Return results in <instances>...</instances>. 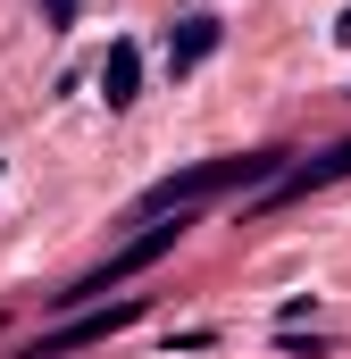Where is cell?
I'll use <instances>...</instances> for the list:
<instances>
[{"mask_svg": "<svg viewBox=\"0 0 351 359\" xmlns=\"http://www.w3.org/2000/svg\"><path fill=\"white\" fill-rule=\"evenodd\" d=\"M284 176V151H234V159H192L143 192V217H168V209H201L218 192H251V184H276Z\"/></svg>", "mask_w": 351, "mask_h": 359, "instance_id": "cell-1", "label": "cell"}, {"mask_svg": "<svg viewBox=\"0 0 351 359\" xmlns=\"http://www.w3.org/2000/svg\"><path fill=\"white\" fill-rule=\"evenodd\" d=\"M184 234H192V209H168V217H151V226H143L126 251H109V259H100L92 276H76L67 292H51V309H92V301H109L117 284H134L143 268H159L176 243H184Z\"/></svg>", "mask_w": 351, "mask_h": 359, "instance_id": "cell-2", "label": "cell"}, {"mask_svg": "<svg viewBox=\"0 0 351 359\" xmlns=\"http://www.w3.org/2000/svg\"><path fill=\"white\" fill-rule=\"evenodd\" d=\"M134 318H143V301H117V309H100V318H76V326H59V334L25 343L17 359H67V351H84V343H100V334H117V326H134Z\"/></svg>", "mask_w": 351, "mask_h": 359, "instance_id": "cell-3", "label": "cell"}, {"mask_svg": "<svg viewBox=\"0 0 351 359\" xmlns=\"http://www.w3.org/2000/svg\"><path fill=\"white\" fill-rule=\"evenodd\" d=\"M218 42H226V25H218V17H176V25H168V76L209 67V59H218Z\"/></svg>", "mask_w": 351, "mask_h": 359, "instance_id": "cell-4", "label": "cell"}, {"mask_svg": "<svg viewBox=\"0 0 351 359\" xmlns=\"http://www.w3.org/2000/svg\"><path fill=\"white\" fill-rule=\"evenodd\" d=\"M351 176V142H335V151H318V159H301V168H284V176L267 184V201H301V192H318V184Z\"/></svg>", "mask_w": 351, "mask_h": 359, "instance_id": "cell-5", "label": "cell"}, {"mask_svg": "<svg viewBox=\"0 0 351 359\" xmlns=\"http://www.w3.org/2000/svg\"><path fill=\"white\" fill-rule=\"evenodd\" d=\"M134 92H143V50H134V42H109V59H100V100H109V109H134Z\"/></svg>", "mask_w": 351, "mask_h": 359, "instance_id": "cell-6", "label": "cell"}, {"mask_svg": "<svg viewBox=\"0 0 351 359\" xmlns=\"http://www.w3.org/2000/svg\"><path fill=\"white\" fill-rule=\"evenodd\" d=\"M42 25H51V34H67V25H76V0H42Z\"/></svg>", "mask_w": 351, "mask_h": 359, "instance_id": "cell-7", "label": "cell"}, {"mask_svg": "<svg viewBox=\"0 0 351 359\" xmlns=\"http://www.w3.org/2000/svg\"><path fill=\"white\" fill-rule=\"evenodd\" d=\"M335 34H343V42H351V17H343V25H335Z\"/></svg>", "mask_w": 351, "mask_h": 359, "instance_id": "cell-8", "label": "cell"}]
</instances>
